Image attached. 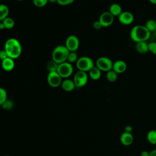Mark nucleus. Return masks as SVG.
I'll list each match as a JSON object with an SVG mask.
<instances>
[{"instance_id":"37","label":"nucleus","mask_w":156,"mask_h":156,"mask_svg":"<svg viewBox=\"0 0 156 156\" xmlns=\"http://www.w3.org/2000/svg\"><path fill=\"white\" fill-rule=\"evenodd\" d=\"M48 2H52V3H55V2H57V0H48Z\"/></svg>"},{"instance_id":"32","label":"nucleus","mask_w":156,"mask_h":156,"mask_svg":"<svg viewBox=\"0 0 156 156\" xmlns=\"http://www.w3.org/2000/svg\"><path fill=\"white\" fill-rule=\"evenodd\" d=\"M93 27H94L95 29H97V30H99V29H101V28L102 27V26L101 24L100 23V22L99 21V20L94 21V22L93 23Z\"/></svg>"},{"instance_id":"7","label":"nucleus","mask_w":156,"mask_h":156,"mask_svg":"<svg viewBox=\"0 0 156 156\" xmlns=\"http://www.w3.org/2000/svg\"><path fill=\"white\" fill-rule=\"evenodd\" d=\"M73 81L76 87L81 88L85 86L88 82V76L87 72L79 70L77 71L74 76Z\"/></svg>"},{"instance_id":"31","label":"nucleus","mask_w":156,"mask_h":156,"mask_svg":"<svg viewBox=\"0 0 156 156\" xmlns=\"http://www.w3.org/2000/svg\"><path fill=\"white\" fill-rule=\"evenodd\" d=\"M7 57H8V55H7V54L6 51H5V49L0 50V60L1 61H2L3 60H4L5 58H6Z\"/></svg>"},{"instance_id":"15","label":"nucleus","mask_w":156,"mask_h":156,"mask_svg":"<svg viewBox=\"0 0 156 156\" xmlns=\"http://www.w3.org/2000/svg\"><path fill=\"white\" fill-rule=\"evenodd\" d=\"M61 86L64 91L68 92L72 91L76 88L74 81L68 79H66L65 80H63L61 83Z\"/></svg>"},{"instance_id":"4","label":"nucleus","mask_w":156,"mask_h":156,"mask_svg":"<svg viewBox=\"0 0 156 156\" xmlns=\"http://www.w3.org/2000/svg\"><path fill=\"white\" fill-rule=\"evenodd\" d=\"M76 66L79 71L89 72L94 65V62L91 58L87 56H83L77 60Z\"/></svg>"},{"instance_id":"25","label":"nucleus","mask_w":156,"mask_h":156,"mask_svg":"<svg viewBox=\"0 0 156 156\" xmlns=\"http://www.w3.org/2000/svg\"><path fill=\"white\" fill-rule=\"evenodd\" d=\"M7 99V93L6 90L0 87V105H2L4 102Z\"/></svg>"},{"instance_id":"19","label":"nucleus","mask_w":156,"mask_h":156,"mask_svg":"<svg viewBox=\"0 0 156 156\" xmlns=\"http://www.w3.org/2000/svg\"><path fill=\"white\" fill-rule=\"evenodd\" d=\"M9 9L7 5L4 4H0V21H2L5 18L8 17Z\"/></svg>"},{"instance_id":"30","label":"nucleus","mask_w":156,"mask_h":156,"mask_svg":"<svg viewBox=\"0 0 156 156\" xmlns=\"http://www.w3.org/2000/svg\"><path fill=\"white\" fill-rule=\"evenodd\" d=\"M74 0H57V3L60 5H67L72 4Z\"/></svg>"},{"instance_id":"35","label":"nucleus","mask_w":156,"mask_h":156,"mask_svg":"<svg viewBox=\"0 0 156 156\" xmlns=\"http://www.w3.org/2000/svg\"><path fill=\"white\" fill-rule=\"evenodd\" d=\"M149 152H147V151H143L141 152L140 155L141 156H149Z\"/></svg>"},{"instance_id":"1","label":"nucleus","mask_w":156,"mask_h":156,"mask_svg":"<svg viewBox=\"0 0 156 156\" xmlns=\"http://www.w3.org/2000/svg\"><path fill=\"white\" fill-rule=\"evenodd\" d=\"M4 49L8 57L13 60L18 58L22 52V46L20 42L14 38L7 40L4 44Z\"/></svg>"},{"instance_id":"22","label":"nucleus","mask_w":156,"mask_h":156,"mask_svg":"<svg viewBox=\"0 0 156 156\" xmlns=\"http://www.w3.org/2000/svg\"><path fill=\"white\" fill-rule=\"evenodd\" d=\"M145 27L150 32H155L156 30V21L152 19L146 21Z\"/></svg>"},{"instance_id":"18","label":"nucleus","mask_w":156,"mask_h":156,"mask_svg":"<svg viewBox=\"0 0 156 156\" xmlns=\"http://www.w3.org/2000/svg\"><path fill=\"white\" fill-rule=\"evenodd\" d=\"M90 77L94 80H97L100 79L101 76V71L96 66H94L89 71Z\"/></svg>"},{"instance_id":"36","label":"nucleus","mask_w":156,"mask_h":156,"mask_svg":"<svg viewBox=\"0 0 156 156\" xmlns=\"http://www.w3.org/2000/svg\"><path fill=\"white\" fill-rule=\"evenodd\" d=\"M149 2L151 3V4H156V0H149Z\"/></svg>"},{"instance_id":"34","label":"nucleus","mask_w":156,"mask_h":156,"mask_svg":"<svg viewBox=\"0 0 156 156\" xmlns=\"http://www.w3.org/2000/svg\"><path fill=\"white\" fill-rule=\"evenodd\" d=\"M149 156H156V149H153L149 152Z\"/></svg>"},{"instance_id":"2","label":"nucleus","mask_w":156,"mask_h":156,"mask_svg":"<svg viewBox=\"0 0 156 156\" xmlns=\"http://www.w3.org/2000/svg\"><path fill=\"white\" fill-rule=\"evenodd\" d=\"M130 36L131 39L136 43L146 41L150 38L151 32L147 29L145 26L136 25L131 29Z\"/></svg>"},{"instance_id":"8","label":"nucleus","mask_w":156,"mask_h":156,"mask_svg":"<svg viewBox=\"0 0 156 156\" xmlns=\"http://www.w3.org/2000/svg\"><path fill=\"white\" fill-rule=\"evenodd\" d=\"M65 46L69 52H76L79 46V40L76 35H69L65 41Z\"/></svg>"},{"instance_id":"40","label":"nucleus","mask_w":156,"mask_h":156,"mask_svg":"<svg viewBox=\"0 0 156 156\" xmlns=\"http://www.w3.org/2000/svg\"><path fill=\"white\" fill-rule=\"evenodd\" d=\"M1 21H0V26H1Z\"/></svg>"},{"instance_id":"21","label":"nucleus","mask_w":156,"mask_h":156,"mask_svg":"<svg viewBox=\"0 0 156 156\" xmlns=\"http://www.w3.org/2000/svg\"><path fill=\"white\" fill-rule=\"evenodd\" d=\"M147 140L151 144H156V130H151L147 133Z\"/></svg>"},{"instance_id":"39","label":"nucleus","mask_w":156,"mask_h":156,"mask_svg":"<svg viewBox=\"0 0 156 156\" xmlns=\"http://www.w3.org/2000/svg\"><path fill=\"white\" fill-rule=\"evenodd\" d=\"M17 1H24V0H17Z\"/></svg>"},{"instance_id":"29","label":"nucleus","mask_w":156,"mask_h":156,"mask_svg":"<svg viewBox=\"0 0 156 156\" xmlns=\"http://www.w3.org/2000/svg\"><path fill=\"white\" fill-rule=\"evenodd\" d=\"M149 51L156 55V42H151L148 44Z\"/></svg>"},{"instance_id":"38","label":"nucleus","mask_w":156,"mask_h":156,"mask_svg":"<svg viewBox=\"0 0 156 156\" xmlns=\"http://www.w3.org/2000/svg\"><path fill=\"white\" fill-rule=\"evenodd\" d=\"M154 32H155V37H156V30H155Z\"/></svg>"},{"instance_id":"27","label":"nucleus","mask_w":156,"mask_h":156,"mask_svg":"<svg viewBox=\"0 0 156 156\" xmlns=\"http://www.w3.org/2000/svg\"><path fill=\"white\" fill-rule=\"evenodd\" d=\"M1 106L5 110H11L14 107V102L13 101L7 99Z\"/></svg>"},{"instance_id":"17","label":"nucleus","mask_w":156,"mask_h":156,"mask_svg":"<svg viewBox=\"0 0 156 156\" xmlns=\"http://www.w3.org/2000/svg\"><path fill=\"white\" fill-rule=\"evenodd\" d=\"M136 49L140 54H145L149 51L148 44L146 41H140L136 43Z\"/></svg>"},{"instance_id":"3","label":"nucleus","mask_w":156,"mask_h":156,"mask_svg":"<svg viewBox=\"0 0 156 156\" xmlns=\"http://www.w3.org/2000/svg\"><path fill=\"white\" fill-rule=\"evenodd\" d=\"M69 51L65 46L59 45L56 46L52 53V60L58 64H60L67 61L68 55Z\"/></svg>"},{"instance_id":"24","label":"nucleus","mask_w":156,"mask_h":156,"mask_svg":"<svg viewBox=\"0 0 156 156\" xmlns=\"http://www.w3.org/2000/svg\"><path fill=\"white\" fill-rule=\"evenodd\" d=\"M58 66V64L56 62H55L54 61L52 60L48 63V64L46 65V69L49 73L57 72Z\"/></svg>"},{"instance_id":"28","label":"nucleus","mask_w":156,"mask_h":156,"mask_svg":"<svg viewBox=\"0 0 156 156\" xmlns=\"http://www.w3.org/2000/svg\"><path fill=\"white\" fill-rule=\"evenodd\" d=\"M48 2V0H33L34 5L37 7H43Z\"/></svg>"},{"instance_id":"26","label":"nucleus","mask_w":156,"mask_h":156,"mask_svg":"<svg viewBox=\"0 0 156 156\" xmlns=\"http://www.w3.org/2000/svg\"><path fill=\"white\" fill-rule=\"evenodd\" d=\"M78 60L77 58V54L76 52H69L67 58V62H68L70 63L76 62L77 60Z\"/></svg>"},{"instance_id":"5","label":"nucleus","mask_w":156,"mask_h":156,"mask_svg":"<svg viewBox=\"0 0 156 156\" xmlns=\"http://www.w3.org/2000/svg\"><path fill=\"white\" fill-rule=\"evenodd\" d=\"M57 72L62 78H68L72 75L73 73V67L71 63L68 62H65L58 64Z\"/></svg>"},{"instance_id":"41","label":"nucleus","mask_w":156,"mask_h":156,"mask_svg":"<svg viewBox=\"0 0 156 156\" xmlns=\"http://www.w3.org/2000/svg\"><path fill=\"white\" fill-rule=\"evenodd\" d=\"M4 156H10V155H4Z\"/></svg>"},{"instance_id":"12","label":"nucleus","mask_w":156,"mask_h":156,"mask_svg":"<svg viewBox=\"0 0 156 156\" xmlns=\"http://www.w3.org/2000/svg\"><path fill=\"white\" fill-rule=\"evenodd\" d=\"M126 69L127 64L124 61L122 60H116L113 63L112 69L115 71L117 74H121L125 72Z\"/></svg>"},{"instance_id":"14","label":"nucleus","mask_w":156,"mask_h":156,"mask_svg":"<svg viewBox=\"0 0 156 156\" xmlns=\"http://www.w3.org/2000/svg\"><path fill=\"white\" fill-rule=\"evenodd\" d=\"M1 66L2 69L5 71H11L15 67L14 60L12 58L7 57L3 60L1 62Z\"/></svg>"},{"instance_id":"13","label":"nucleus","mask_w":156,"mask_h":156,"mask_svg":"<svg viewBox=\"0 0 156 156\" xmlns=\"http://www.w3.org/2000/svg\"><path fill=\"white\" fill-rule=\"evenodd\" d=\"M120 142L126 146L131 145L133 142V136L132 133L124 132L120 136Z\"/></svg>"},{"instance_id":"10","label":"nucleus","mask_w":156,"mask_h":156,"mask_svg":"<svg viewBox=\"0 0 156 156\" xmlns=\"http://www.w3.org/2000/svg\"><path fill=\"white\" fill-rule=\"evenodd\" d=\"M114 21V16L110 13V12H104L99 16V21L102 27H107L112 24Z\"/></svg>"},{"instance_id":"16","label":"nucleus","mask_w":156,"mask_h":156,"mask_svg":"<svg viewBox=\"0 0 156 156\" xmlns=\"http://www.w3.org/2000/svg\"><path fill=\"white\" fill-rule=\"evenodd\" d=\"M109 12L113 16H119V15L122 12L121 7L116 3H114L110 5Z\"/></svg>"},{"instance_id":"23","label":"nucleus","mask_w":156,"mask_h":156,"mask_svg":"<svg viewBox=\"0 0 156 156\" xmlns=\"http://www.w3.org/2000/svg\"><path fill=\"white\" fill-rule=\"evenodd\" d=\"M106 78L110 82H114L118 79V74L115 71L112 69L107 72Z\"/></svg>"},{"instance_id":"33","label":"nucleus","mask_w":156,"mask_h":156,"mask_svg":"<svg viewBox=\"0 0 156 156\" xmlns=\"http://www.w3.org/2000/svg\"><path fill=\"white\" fill-rule=\"evenodd\" d=\"M132 130H133V128L131 126H126L124 127V132H126L132 133Z\"/></svg>"},{"instance_id":"9","label":"nucleus","mask_w":156,"mask_h":156,"mask_svg":"<svg viewBox=\"0 0 156 156\" xmlns=\"http://www.w3.org/2000/svg\"><path fill=\"white\" fill-rule=\"evenodd\" d=\"M47 82L49 86L53 88H56L61 85L62 80L57 72H51L48 74Z\"/></svg>"},{"instance_id":"20","label":"nucleus","mask_w":156,"mask_h":156,"mask_svg":"<svg viewBox=\"0 0 156 156\" xmlns=\"http://www.w3.org/2000/svg\"><path fill=\"white\" fill-rule=\"evenodd\" d=\"M2 24L4 25V29H11L15 26V21L14 20L10 17H7L5 18L2 21H1Z\"/></svg>"},{"instance_id":"6","label":"nucleus","mask_w":156,"mask_h":156,"mask_svg":"<svg viewBox=\"0 0 156 156\" xmlns=\"http://www.w3.org/2000/svg\"><path fill=\"white\" fill-rule=\"evenodd\" d=\"M113 62L108 57H101L96 61V66L101 71L107 72L112 69Z\"/></svg>"},{"instance_id":"11","label":"nucleus","mask_w":156,"mask_h":156,"mask_svg":"<svg viewBox=\"0 0 156 156\" xmlns=\"http://www.w3.org/2000/svg\"><path fill=\"white\" fill-rule=\"evenodd\" d=\"M133 15L131 12L127 11L122 12L118 16L119 21L124 25H129L132 24L133 21Z\"/></svg>"}]
</instances>
